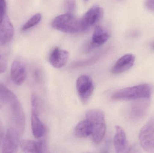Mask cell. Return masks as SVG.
Here are the masks:
<instances>
[{"label": "cell", "instance_id": "26", "mask_svg": "<svg viewBox=\"0 0 154 153\" xmlns=\"http://www.w3.org/2000/svg\"><path fill=\"white\" fill-rule=\"evenodd\" d=\"M2 102H1V101H0V108H1V107H2Z\"/></svg>", "mask_w": 154, "mask_h": 153}, {"label": "cell", "instance_id": "19", "mask_svg": "<svg viewBox=\"0 0 154 153\" xmlns=\"http://www.w3.org/2000/svg\"><path fill=\"white\" fill-rule=\"evenodd\" d=\"M42 19V15L40 13H37L30 18L21 28L23 31L27 30L36 26L39 23Z\"/></svg>", "mask_w": 154, "mask_h": 153}, {"label": "cell", "instance_id": "24", "mask_svg": "<svg viewBox=\"0 0 154 153\" xmlns=\"http://www.w3.org/2000/svg\"><path fill=\"white\" fill-rule=\"evenodd\" d=\"M145 5L149 10L154 11V0H146Z\"/></svg>", "mask_w": 154, "mask_h": 153}, {"label": "cell", "instance_id": "21", "mask_svg": "<svg viewBox=\"0 0 154 153\" xmlns=\"http://www.w3.org/2000/svg\"><path fill=\"white\" fill-rule=\"evenodd\" d=\"M64 7L67 13H73L76 9V0H64Z\"/></svg>", "mask_w": 154, "mask_h": 153}, {"label": "cell", "instance_id": "4", "mask_svg": "<svg viewBox=\"0 0 154 153\" xmlns=\"http://www.w3.org/2000/svg\"><path fill=\"white\" fill-rule=\"evenodd\" d=\"M53 28L61 32L74 33L83 31L81 19L73 13H66L58 16L52 22Z\"/></svg>", "mask_w": 154, "mask_h": 153}, {"label": "cell", "instance_id": "23", "mask_svg": "<svg viewBox=\"0 0 154 153\" xmlns=\"http://www.w3.org/2000/svg\"><path fill=\"white\" fill-rule=\"evenodd\" d=\"M6 3L5 0L0 1V25L2 22L6 13Z\"/></svg>", "mask_w": 154, "mask_h": 153}, {"label": "cell", "instance_id": "5", "mask_svg": "<svg viewBox=\"0 0 154 153\" xmlns=\"http://www.w3.org/2000/svg\"><path fill=\"white\" fill-rule=\"evenodd\" d=\"M139 140L142 148L154 153V117L150 119L140 131Z\"/></svg>", "mask_w": 154, "mask_h": 153}, {"label": "cell", "instance_id": "16", "mask_svg": "<svg viewBox=\"0 0 154 153\" xmlns=\"http://www.w3.org/2000/svg\"><path fill=\"white\" fill-rule=\"evenodd\" d=\"M20 146L23 152L25 153H42L44 152L45 145L42 141L22 139L20 140Z\"/></svg>", "mask_w": 154, "mask_h": 153}, {"label": "cell", "instance_id": "8", "mask_svg": "<svg viewBox=\"0 0 154 153\" xmlns=\"http://www.w3.org/2000/svg\"><path fill=\"white\" fill-rule=\"evenodd\" d=\"M103 14L104 10L102 7L98 5H94L91 7L81 19L83 31L99 21Z\"/></svg>", "mask_w": 154, "mask_h": 153}, {"label": "cell", "instance_id": "9", "mask_svg": "<svg viewBox=\"0 0 154 153\" xmlns=\"http://www.w3.org/2000/svg\"><path fill=\"white\" fill-rule=\"evenodd\" d=\"M150 106L149 99L135 100L130 107V116L134 121L141 120L146 115Z\"/></svg>", "mask_w": 154, "mask_h": 153}, {"label": "cell", "instance_id": "15", "mask_svg": "<svg viewBox=\"0 0 154 153\" xmlns=\"http://www.w3.org/2000/svg\"><path fill=\"white\" fill-rule=\"evenodd\" d=\"M109 38L108 32L100 26L96 27L89 46L90 49L100 46L105 44Z\"/></svg>", "mask_w": 154, "mask_h": 153}, {"label": "cell", "instance_id": "7", "mask_svg": "<svg viewBox=\"0 0 154 153\" xmlns=\"http://www.w3.org/2000/svg\"><path fill=\"white\" fill-rule=\"evenodd\" d=\"M20 134L14 128H10L6 131L2 146V152L13 153L17 152L20 145Z\"/></svg>", "mask_w": 154, "mask_h": 153}, {"label": "cell", "instance_id": "1", "mask_svg": "<svg viewBox=\"0 0 154 153\" xmlns=\"http://www.w3.org/2000/svg\"><path fill=\"white\" fill-rule=\"evenodd\" d=\"M86 119L91 125L92 140L96 144H99L103 140L106 132V123L105 115L101 110H91L87 111Z\"/></svg>", "mask_w": 154, "mask_h": 153}, {"label": "cell", "instance_id": "28", "mask_svg": "<svg viewBox=\"0 0 154 153\" xmlns=\"http://www.w3.org/2000/svg\"><path fill=\"white\" fill-rule=\"evenodd\" d=\"M153 48H154V46H153Z\"/></svg>", "mask_w": 154, "mask_h": 153}, {"label": "cell", "instance_id": "11", "mask_svg": "<svg viewBox=\"0 0 154 153\" xmlns=\"http://www.w3.org/2000/svg\"><path fill=\"white\" fill-rule=\"evenodd\" d=\"M69 54L66 50L56 47L51 51L49 56V62L51 65L56 68L65 66L69 60Z\"/></svg>", "mask_w": 154, "mask_h": 153}, {"label": "cell", "instance_id": "20", "mask_svg": "<svg viewBox=\"0 0 154 153\" xmlns=\"http://www.w3.org/2000/svg\"><path fill=\"white\" fill-rule=\"evenodd\" d=\"M31 105L32 113L38 116L41 108V102L38 96L36 94H33L31 97Z\"/></svg>", "mask_w": 154, "mask_h": 153}, {"label": "cell", "instance_id": "27", "mask_svg": "<svg viewBox=\"0 0 154 153\" xmlns=\"http://www.w3.org/2000/svg\"><path fill=\"white\" fill-rule=\"evenodd\" d=\"M84 1H88L89 0H84Z\"/></svg>", "mask_w": 154, "mask_h": 153}, {"label": "cell", "instance_id": "18", "mask_svg": "<svg viewBox=\"0 0 154 153\" xmlns=\"http://www.w3.org/2000/svg\"><path fill=\"white\" fill-rule=\"evenodd\" d=\"M32 130L33 135L37 139L41 138L45 134V127L38 116L32 113Z\"/></svg>", "mask_w": 154, "mask_h": 153}, {"label": "cell", "instance_id": "14", "mask_svg": "<svg viewBox=\"0 0 154 153\" xmlns=\"http://www.w3.org/2000/svg\"><path fill=\"white\" fill-rule=\"evenodd\" d=\"M14 28L9 17L5 15L0 25V46L9 43L13 37Z\"/></svg>", "mask_w": 154, "mask_h": 153}, {"label": "cell", "instance_id": "12", "mask_svg": "<svg viewBox=\"0 0 154 153\" xmlns=\"http://www.w3.org/2000/svg\"><path fill=\"white\" fill-rule=\"evenodd\" d=\"M135 57L132 54H127L121 57L112 67L111 72L114 74L122 73L129 70L134 66Z\"/></svg>", "mask_w": 154, "mask_h": 153}, {"label": "cell", "instance_id": "13", "mask_svg": "<svg viewBox=\"0 0 154 153\" xmlns=\"http://www.w3.org/2000/svg\"><path fill=\"white\" fill-rule=\"evenodd\" d=\"M114 145L116 152H127L129 150L128 142L124 129L119 125L116 126V134L114 138Z\"/></svg>", "mask_w": 154, "mask_h": 153}, {"label": "cell", "instance_id": "29", "mask_svg": "<svg viewBox=\"0 0 154 153\" xmlns=\"http://www.w3.org/2000/svg\"><path fill=\"white\" fill-rule=\"evenodd\" d=\"M1 1V0H0V1Z\"/></svg>", "mask_w": 154, "mask_h": 153}, {"label": "cell", "instance_id": "2", "mask_svg": "<svg viewBox=\"0 0 154 153\" xmlns=\"http://www.w3.org/2000/svg\"><path fill=\"white\" fill-rule=\"evenodd\" d=\"M151 88L148 84H141L121 89L112 95L115 100H135L139 99H150Z\"/></svg>", "mask_w": 154, "mask_h": 153}, {"label": "cell", "instance_id": "6", "mask_svg": "<svg viewBox=\"0 0 154 153\" xmlns=\"http://www.w3.org/2000/svg\"><path fill=\"white\" fill-rule=\"evenodd\" d=\"M76 89L81 101L84 103L88 102L94 90L92 79L86 75H80L77 80Z\"/></svg>", "mask_w": 154, "mask_h": 153}, {"label": "cell", "instance_id": "10", "mask_svg": "<svg viewBox=\"0 0 154 153\" xmlns=\"http://www.w3.org/2000/svg\"><path fill=\"white\" fill-rule=\"evenodd\" d=\"M11 75L15 84H22L27 77V70L24 64L19 60H14L12 64Z\"/></svg>", "mask_w": 154, "mask_h": 153}, {"label": "cell", "instance_id": "22", "mask_svg": "<svg viewBox=\"0 0 154 153\" xmlns=\"http://www.w3.org/2000/svg\"><path fill=\"white\" fill-rule=\"evenodd\" d=\"M7 67V61L5 56L0 52V74L6 71Z\"/></svg>", "mask_w": 154, "mask_h": 153}, {"label": "cell", "instance_id": "3", "mask_svg": "<svg viewBox=\"0 0 154 153\" xmlns=\"http://www.w3.org/2000/svg\"><path fill=\"white\" fill-rule=\"evenodd\" d=\"M4 103L9 106L11 112L12 127L19 131L21 136L24 133L25 127V117L20 102L15 94L7 99Z\"/></svg>", "mask_w": 154, "mask_h": 153}, {"label": "cell", "instance_id": "25", "mask_svg": "<svg viewBox=\"0 0 154 153\" xmlns=\"http://www.w3.org/2000/svg\"><path fill=\"white\" fill-rule=\"evenodd\" d=\"M4 137V129L2 122H0V146L2 143Z\"/></svg>", "mask_w": 154, "mask_h": 153}, {"label": "cell", "instance_id": "17", "mask_svg": "<svg viewBox=\"0 0 154 153\" xmlns=\"http://www.w3.org/2000/svg\"><path fill=\"white\" fill-rule=\"evenodd\" d=\"M75 134L79 138H84L91 135L92 129L89 121L86 119L78 123L75 128Z\"/></svg>", "mask_w": 154, "mask_h": 153}]
</instances>
